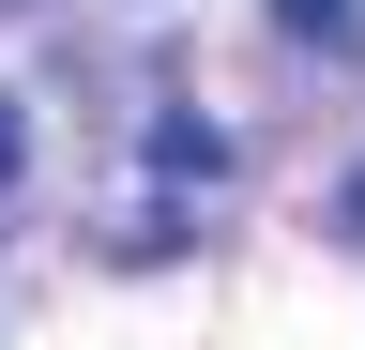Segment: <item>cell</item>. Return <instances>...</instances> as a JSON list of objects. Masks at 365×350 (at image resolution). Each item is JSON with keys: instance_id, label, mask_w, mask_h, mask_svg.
I'll return each mask as SVG.
<instances>
[{"instance_id": "6da1fadb", "label": "cell", "mask_w": 365, "mask_h": 350, "mask_svg": "<svg viewBox=\"0 0 365 350\" xmlns=\"http://www.w3.org/2000/svg\"><path fill=\"white\" fill-rule=\"evenodd\" d=\"M153 168H182V183H198V168H228V138H213L198 107H168V122H153Z\"/></svg>"}, {"instance_id": "7a4b0ae2", "label": "cell", "mask_w": 365, "mask_h": 350, "mask_svg": "<svg viewBox=\"0 0 365 350\" xmlns=\"http://www.w3.org/2000/svg\"><path fill=\"white\" fill-rule=\"evenodd\" d=\"M274 16H289L304 46H365V0H274Z\"/></svg>"}, {"instance_id": "3957f363", "label": "cell", "mask_w": 365, "mask_h": 350, "mask_svg": "<svg viewBox=\"0 0 365 350\" xmlns=\"http://www.w3.org/2000/svg\"><path fill=\"white\" fill-rule=\"evenodd\" d=\"M16 168H31V122H16V107H0V198H16Z\"/></svg>"}, {"instance_id": "277c9868", "label": "cell", "mask_w": 365, "mask_h": 350, "mask_svg": "<svg viewBox=\"0 0 365 350\" xmlns=\"http://www.w3.org/2000/svg\"><path fill=\"white\" fill-rule=\"evenodd\" d=\"M335 229H350V244H365V168H350V183H335Z\"/></svg>"}]
</instances>
